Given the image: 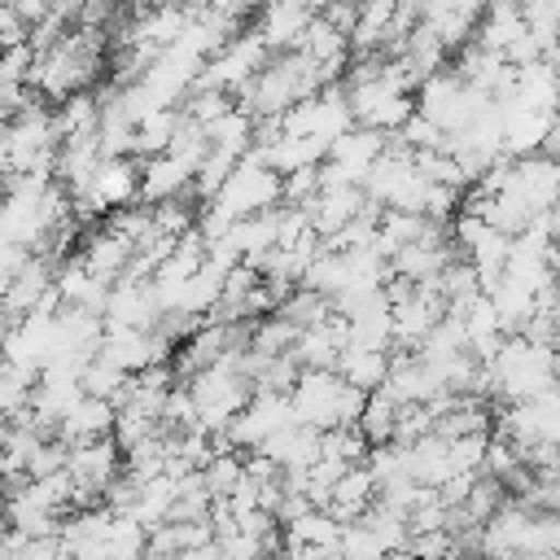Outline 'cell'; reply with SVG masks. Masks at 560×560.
Here are the masks:
<instances>
[{
	"mask_svg": "<svg viewBox=\"0 0 560 560\" xmlns=\"http://www.w3.org/2000/svg\"><path fill=\"white\" fill-rule=\"evenodd\" d=\"M363 402L368 394L346 385L337 372H302L289 389V407H293V420L306 424V429H354L359 416H363Z\"/></svg>",
	"mask_w": 560,
	"mask_h": 560,
	"instance_id": "cell-1",
	"label": "cell"
},
{
	"mask_svg": "<svg viewBox=\"0 0 560 560\" xmlns=\"http://www.w3.org/2000/svg\"><path fill=\"white\" fill-rule=\"evenodd\" d=\"M136 197H140V162L136 158H101L88 188L70 201L79 206V214H114V210L131 206Z\"/></svg>",
	"mask_w": 560,
	"mask_h": 560,
	"instance_id": "cell-2",
	"label": "cell"
},
{
	"mask_svg": "<svg viewBox=\"0 0 560 560\" xmlns=\"http://www.w3.org/2000/svg\"><path fill=\"white\" fill-rule=\"evenodd\" d=\"M319 9H324V0H267L258 9L254 35L267 44V52H289L302 44V35L319 18Z\"/></svg>",
	"mask_w": 560,
	"mask_h": 560,
	"instance_id": "cell-3",
	"label": "cell"
},
{
	"mask_svg": "<svg viewBox=\"0 0 560 560\" xmlns=\"http://www.w3.org/2000/svg\"><path fill=\"white\" fill-rule=\"evenodd\" d=\"M74 258H79V262H83V271H88V276H96L101 284H118V280L127 276L131 245H127L122 236H114L109 228H101V232H92V236L83 241V249H79Z\"/></svg>",
	"mask_w": 560,
	"mask_h": 560,
	"instance_id": "cell-4",
	"label": "cell"
},
{
	"mask_svg": "<svg viewBox=\"0 0 560 560\" xmlns=\"http://www.w3.org/2000/svg\"><path fill=\"white\" fill-rule=\"evenodd\" d=\"M525 35H529V26H525L521 4H516V0H490L486 18H481V26H477V48L508 57V52L516 48V39H525Z\"/></svg>",
	"mask_w": 560,
	"mask_h": 560,
	"instance_id": "cell-5",
	"label": "cell"
},
{
	"mask_svg": "<svg viewBox=\"0 0 560 560\" xmlns=\"http://www.w3.org/2000/svg\"><path fill=\"white\" fill-rule=\"evenodd\" d=\"M389 359H394L389 350H372V346H354V341H346L341 354H337V363H332V372H337L346 385L372 394V389L385 385V376H389Z\"/></svg>",
	"mask_w": 560,
	"mask_h": 560,
	"instance_id": "cell-6",
	"label": "cell"
},
{
	"mask_svg": "<svg viewBox=\"0 0 560 560\" xmlns=\"http://www.w3.org/2000/svg\"><path fill=\"white\" fill-rule=\"evenodd\" d=\"M114 433V402H105V398H79L66 416H61V424H57V438L66 442V446H79V442H96V438H109Z\"/></svg>",
	"mask_w": 560,
	"mask_h": 560,
	"instance_id": "cell-7",
	"label": "cell"
},
{
	"mask_svg": "<svg viewBox=\"0 0 560 560\" xmlns=\"http://www.w3.org/2000/svg\"><path fill=\"white\" fill-rule=\"evenodd\" d=\"M9 538H13V534H9V525L0 521V560H9Z\"/></svg>",
	"mask_w": 560,
	"mask_h": 560,
	"instance_id": "cell-8",
	"label": "cell"
}]
</instances>
